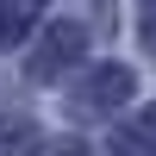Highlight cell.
Returning <instances> with one entry per match:
<instances>
[{"label": "cell", "instance_id": "obj_5", "mask_svg": "<svg viewBox=\"0 0 156 156\" xmlns=\"http://www.w3.org/2000/svg\"><path fill=\"white\" fill-rule=\"evenodd\" d=\"M37 12H44V0H0V50L19 44V37L37 25Z\"/></svg>", "mask_w": 156, "mask_h": 156}, {"label": "cell", "instance_id": "obj_3", "mask_svg": "<svg viewBox=\"0 0 156 156\" xmlns=\"http://www.w3.org/2000/svg\"><path fill=\"white\" fill-rule=\"evenodd\" d=\"M112 150L119 156H156V106H144L137 119H125L112 131Z\"/></svg>", "mask_w": 156, "mask_h": 156}, {"label": "cell", "instance_id": "obj_1", "mask_svg": "<svg viewBox=\"0 0 156 156\" xmlns=\"http://www.w3.org/2000/svg\"><path fill=\"white\" fill-rule=\"evenodd\" d=\"M81 50H87V25L81 19H50L44 31H37L31 56H25V75H31V81H56L62 69L81 62Z\"/></svg>", "mask_w": 156, "mask_h": 156}, {"label": "cell", "instance_id": "obj_6", "mask_svg": "<svg viewBox=\"0 0 156 156\" xmlns=\"http://www.w3.org/2000/svg\"><path fill=\"white\" fill-rule=\"evenodd\" d=\"M137 37H144V50H156V0H144V12H137Z\"/></svg>", "mask_w": 156, "mask_h": 156}, {"label": "cell", "instance_id": "obj_4", "mask_svg": "<svg viewBox=\"0 0 156 156\" xmlns=\"http://www.w3.org/2000/svg\"><path fill=\"white\" fill-rule=\"evenodd\" d=\"M0 156H44V131L19 112H6L0 119Z\"/></svg>", "mask_w": 156, "mask_h": 156}, {"label": "cell", "instance_id": "obj_2", "mask_svg": "<svg viewBox=\"0 0 156 156\" xmlns=\"http://www.w3.org/2000/svg\"><path fill=\"white\" fill-rule=\"evenodd\" d=\"M131 87H137V75L125 69V62H100V69H87L81 81H75L69 106H75V112H112V106L131 100Z\"/></svg>", "mask_w": 156, "mask_h": 156}]
</instances>
